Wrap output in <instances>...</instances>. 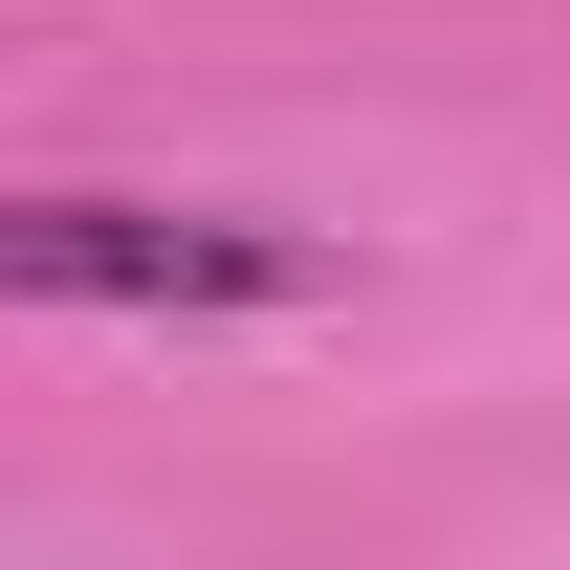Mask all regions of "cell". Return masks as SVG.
<instances>
[{
  "label": "cell",
  "mask_w": 570,
  "mask_h": 570,
  "mask_svg": "<svg viewBox=\"0 0 570 570\" xmlns=\"http://www.w3.org/2000/svg\"><path fill=\"white\" fill-rule=\"evenodd\" d=\"M0 285H22V307H285L307 242H264V219H154V198H22L0 219Z\"/></svg>",
  "instance_id": "cell-1"
}]
</instances>
